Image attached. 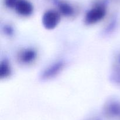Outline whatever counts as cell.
<instances>
[{"instance_id": "2", "label": "cell", "mask_w": 120, "mask_h": 120, "mask_svg": "<svg viewBox=\"0 0 120 120\" xmlns=\"http://www.w3.org/2000/svg\"><path fill=\"white\" fill-rule=\"evenodd\" d=\"M104 15V11L101 9H96L90 12L87 16V21L89 23H94L99 21Z\"/></svg>"}, {"instance_id": "1", "label": "cell", "mask_w": 120, "mask_h": 120, "mask_svg": "<svg viewBox=\"0 0 120 120\" xmlns=\"http://www.w3.org/2000/svg\"><path fill=\"white\" fill-rule=\"evenodd\" d=\"M59 17L57 14L53 12H48L44 15L43 18V22L45 27L47 28H55L58 23Z\"/></svg>"}, {"instance_id": "3", "label": "cell", "mask_w": 120, "mask_h": 120, "mask_svg": "<svg viewBox=\"0 0 120 120\" xmlns=\"http://www.w3.org/2000/svg\"><path fill=\"white\" fill-rule=\"evenodd\" d=\"M18 12H19L21 14H24V15H27L29 14L31 11V8L26 2H22L20 3L18 6Z\"/></svg>"}]
</instances>
